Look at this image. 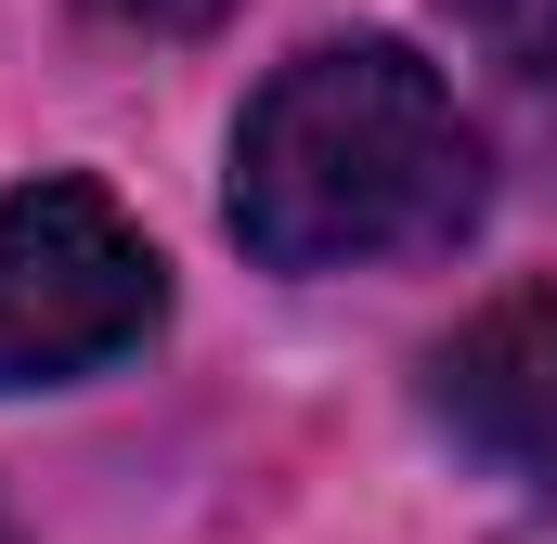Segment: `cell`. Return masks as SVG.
Here are the masks:
<instances>
[{"instance_id": "6", "label": "cell", "mask_w": 557, "mask_h": 544, "mask_svg": "<svg viewBox=\"0 0 557 544\" xmlns=\"http://www.w3.org/2000/svg\"><path fill=\"white\" fill-rule=\"evenodd\" d=\"M0 544H13V519H0Z\"/></svg>"}, {"instance_id": "2", "label": "cell", "mask_w": 557, "mask_h": 544, "mask_svg": "<svg viewBox=\"0 0 557 544\" xmlns=\"http://www.w3.org/2000/svg\"><path fill=\"white\" fill-rule=\"evenodd\" d=\"M169 311V260L104 182H26L0 195V390H65L117 363Z\"/></svg>"}, {"instance_id": "5", "label": "cell", "mask_w": 557, "mask_h": 544, "mask_svg": "<svg viewBox=\"0 0 557 544\" xmlns=\"http://www.w3.org/2000/svg\"><path fill=\"white\" fill-rule=\"evenodd\" d=\"M91 13H117V26H208L221 0H91Z\"/></svg>"}, {"instance_id": "1", "label": "cell", "mask_w": 557, "mask_h": 544, "mask_svg": "<svg viewBox=\"0 0 557 544\" xmlns=\"http://www.w3.org/2000/svg\"><path fill=\"white\" fill-rule=\"evenodd\" d=\"M480 221V131L403 39H324L273 65L234 131V247L273 272L428 260Z\"/></svg>"}, {"instance_id": "4", "label": "cell", "mask_w": 557, "mask_h": 544, "mask_svg": "<svg viewBox=\"0 0 557 544\" xmlns=\"http://www.w3.org/2000/svg\"><path fill=\"white\" fill-rule=\"evenodd\" d=\"M454 26L506 65V78H532V91H557V0H454Z\"/></svg>"}, {"instance_id": "3", "label": "cell", "mask_w": 557, "mask_h": 544, "mask_svg": "<svg viewBox=\"0 0 557 544\" xmlns=\"http://www.w3.org/2000/svg\"><path fill=\"white\" fill-rule=\"evenodd\" d=\"M428 415H441L480 467L557 480V285L480 298V311L428 350Z\"/></svg>"}]
</instances>
